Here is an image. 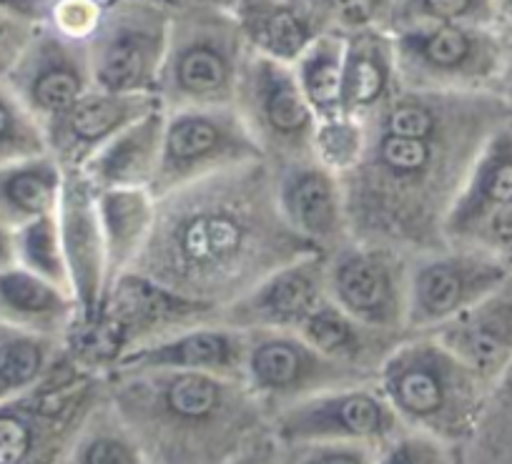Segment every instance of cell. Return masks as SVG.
<instances>
[{"label":"cell","mask_w":512,"mask_h":464,"mask_svg":"<svg viewBox=\"0 0 512 464\" xmlns=\"http://www.w3.org/2000/svg\"><path fill=\"white\" fill-rule=\"evenodd\" d=\"M312 251L284 221L272 164L259 159L159 196L154 226L131 271L184 299L224 309Z\"/></svg>","instance_id":"cell-1"},{"label":"cell","mask_w":512,"mask_h":464,"mask_svg":"<svg viewBox=\"0 0 512 464\" xmlns=\"http://www.w3.org/2000/svg\"><path fill=\"white\" fill-rule=\"evenodd\" d=\"M490 133L407 138L364 123L357 161L339 174L349 239L407 256L445 249V224Z\"/></svg>","instance_id":"cell-2"},{"label":"cell","mask_w":512,"mask_h":464,"mask_svg":"<svg viewBox=\"0 0 512 464\" xmlns=\"http://www.w3.org/2000/svg\"><path fill=\"white\" fill-rule=\"evenodd\" d=\"M106 397L151 464H226L269 417L241 379L113 372Z\"/></svg>","instance_id":"cell-3"},{"label":"cell","mask_w":512,"mask_h":464,"mask_svg":"<svg viewBox=\"0 0 512 464\" xmlns=\"http://www.w3.org/2000/svg\"><path fill=\"white\" fill-rule=\"evenodd\" d=\"M377 387L402 427L465 447L485 409L490 384L435 334H407L377 372Z\"/></svg>","instance_id":"cell-4"},{"label":"cell","mask_w":512,"mask_h":464,"mask_svg":"<svg viewBox=\"0 0 512 464\" xmlns=\"http://www.w3.org/2000/svg\"><path fill=\"white\" fill-rule=\"evenodd\" d=\"M103 394L106 379L63 354L38 387L0 402V464H63Z\"/></svg>","instance_id":"cell-5"},{"label":"cell","mask_w":512,"mask_h":464,"mask_svg":"<svg viewBox=\"0 0 512 464\" xmlns=\"http://www.w3.org/2000/svg\"><path fill=\"white\" fill-rule=\"evenodd\" d=\"M239 26L221 16L191 11L171 18L156 98L164 111L231 106L249 53Z\"/></svg>","instance_id":"cell-6"},{"label":"cell","mask_w":512,"mask_h":464,"mask_svg":"<svg viewBox=\"0 0 512 464\" xmlns=\"http://www.w3.org/2000/svg\"><path fill=\"white\" fill-rule=\"evenodd\" d=\"M234 108L272 166L317 156L319 118L289 63L249 48L236 83Z\"/></svg>","instance_id":"cell-7"},{"label":"cell","mask_w":512,"mask_h":464,"mask_svg":"<svg viewBox=\"0 0 512 464\" xmlns=\"http://www.w3.org/2000/svg\"><path fill=\"white\" fill-rule=\"evenodd\" d=\"M244 334V384L267 417L329 389L377 382L372 374L329 359L297 332L251 329Z\"/></svg>","instance_id":"cell-8"},{"label":"cell","mask_w":512,"mask_h":464,"mask_svg":"<svg viewBox=\"0 0 512 464\" xmlns=\"http://www.w3.org/2000/svg\"><path fill=\"white\" fill-rule=\"evenodd\" d=\"M259 159H264L262 151L234 103L166 111L161 166L151 194L159 199L181 186Z\"/></svg>","instance_id":"cell-9"},{"label":"cell","mask_w":512,"mask_h":464,"mask_svg":"<svg viewBox=\"0 0 512 464\" xmlns=\"http://www.w3.org/2000/svg\"><path fill=\"white\" fill-rule=\"evenodd\" d=\"M171 16L159 3H118L101 13L88 38L96 88L116 93H154L169 46Z\"/></svg>","instance_id":"cell-10"},{"label":"cell","mask_w":512,"mask_h":464,"mask_svg":"<svg viewBox=\"0 0 512 464\" xmlns=\"http://www.w3.org/2000/svg\"><path fill=\"white\" fill-rule=\"evenodd\" d=\"M410 256L384 244L349 239L327 251V296L349 317L384 329H407Z\"/></svg>","instance_id":"cell-11"},{"label":"cell","mask_w":512,"mask_h":464,"mask_svg":"<svg viewBox=\"0 0 512 464\" xmlns=\"http://www.w3.org/2000/svg\"><path fill=\"white\" fill-rule=\"evenodd\" d=\"M505 279V261L467 246L410 256L407 329L412 334L435 332L492 294Z\"/></svg>","instance_id":"cell-12"},{"label":"cell","mask_w":512,"mask_h":464,"mask_svg":"<svg viewBox=\"0 0 512 464\" xmlns=\"http://www.w3.org/2000/svg\"><path fill=\"white\" fill-rule=\"evenodd\" d=\"M269 429L282 444L359 442L382 447L405 427L377 382H367L289 404L269 417Z\"/></svg>","instance_id":"cell-13"},{"label":"cell","mask_w":512,"mask_h":464,"mask_svg":"<svg viewBox=\"0 0 512 464\" xmlns=\"http://www.w3.org/2000/svg\"><path fill=\"white\" fill-rule=\"evenodd\" d=\"M397 76L402 88L470 91L490 71V51L462 23H432L397 31Z\"/></svg>","instance_id":"cell-14"},{"label":"cell","mask_w":512,"mask_h":464,"mask_svg":"<svg viewBox=\"0 0 512 464\" xmlns=\"http://www.w3.org/2000/svg\"><path fill=\"white\" fill-rule=\"evenodd\" d=\"M6 83L46 128L51 118L96 88L88 43L58 31H38Z\"/></svg>","instance_id":"cell-15"},{"label":"cell","mask_w":512,"mask_h":464,"mask_svg":"<svg viewBox=\"0 0 512 464\" xmlns=\"http://www.w3.org/2000/svg\"><path fill=\"white\" fill-rule=\"evenodd\" d=\"M327 299V254L312 251L264 276L244 296L219 309V322L251 329H287L294 332Z\"/></svg>","instance_id":"cell-16"},{"label":"cell","mask_w":512,"mask_h":464,"mask_svg":"<svg viewBox=\"0 0 512 464\" xmlns=\"http://www.w3.org/2000/svg\"><path fill=\"white\" fill-rule=\"evenodd\" d=\"M277 204L284 221L317 251H334L349 241L342 179L334 169L312 159L272 166Z\"/></svg>","instance_id":"cell-17"},{"label":"cell","mask_w":512,"mask_h":464,"mask_svg":"<svg viewBox=\"0 0 512 464\" xmlns=\"http://www.w3.org/2000/svg\"><path fill=\"white\" fill-rule=\"evenodd\" d=\"M56 214L71 294L81 309V319L88 322L101 312L106 299V249L96 189L78 169H63V191Z\"/></svg>","instance_id":"cell-18"},{"label":"cell","mask_w":512,"mask_h":464,"mask_svg":"<svg viewBox=\"0 0 512 464\" xmlns=\"http://www.w3.org/2000/svg\"><path fill=\"white\" fill-rule=\"evenodd\" d=\"M154 108H161L154 93L93 88L46 123L48 151L63 169H81L98 148Z\"/></svg>","instance_id":"cell-19"},{"label":"cell","mask_w":512,"mask_h":464,"mask_svg":"<svg viewBox=\"0 0 512 464\" xmlns=\"http://www.w3.org/2000/svg\"><path fill=\"white\" fill-rule=\"evenodd\" d=\"M244 352L246 334L214 319L136 349L116 372H196L244 382Z\"/></svg>","instance_id":"cell-20"},{"label":"cell","mask_w":512,"mask_h":464,"mask_svg":"<svg viewBox=\"0 0 512 464\" xmlns=\"http://www.w3.org/2000/svg\"><path fill=\"white\" fill-rule=\"evenodd\" d=\"M430 334L492 387L512 362V284L505 279L472 309Z\"/></svg>","instance_id":"cell-21"},{"label":"cell","mask_w":512,"mask_h":464,"mask_svg":"<svg viewBox=\"0 0 512 464\" xmlns=\"http://www.w3.org/2000/svg\"><path fill=\"white\" fill-rule=\"evenodd\" d=\"M166 111L154 108L98 148L81 166V174L96 191L151 189L161 166Z\"/></svg>","instance_id":"cell-22"},{"label":"cell","mask_w":512,"mask_h":464,"mask_svg":"<svg viewBox=\"0 0 512 464\" xmlns=\"http://www.w3.org/2000/svg\"><path fill=\"white\" fill-rule=\"evenodd\" d=\"M294 332L307 339L312 347L327 354L334 362L344 367L359 369L377 379L379 367L384 359L397 349V344L412 332H384V329L369 327L359 319L342 312L332 299H324L312 309L307 319Z\"/></svg>","instance_id":"cell-23"},{"label":"cell","mask_w":512,"mask_h":464,"mask_svg":"<svg viewBox=\"0 0 512 464\" xmlns=\"http://www.w3.org/2000/svg\"><path fill=\"white\" fill-rule=\"evenodd\" d=\"M397 88L400 76L395 38L382 36V31L347 33L342 66V116L364 123Z\"/></svg>","instance_id":"cell-24"},{"label":"cell","mask_w":512,"mask_h":464,"mask_svg":"<svg viewBox=\"0 0 512 464\" xmlns=\"http://www.w3.org/2000/svg\"><path fill=\"white\" fill-rule=\"evenodd\" d=\"M78 319L81 309L68 289L18 264L0 271V322L66 339Z\"/></svg>","instance_id":"cell-25"},{"label":"cell","mask_w":512,"mask_h":464,"mask_svg":"<svg viewBox=\"0 0 512 464\" xmlns=\"http://www.w3.org/2000/svg\"><path fill=\"white\" fill-rule=\"evenodd\" d=\"M106 249V291L131 271L151 234L156 216V196L151 189L96 191Z\"/></svg>","instance_id":"cell-26"},{"label":"cell","mask_w":512,"mask_h":464,"mask_svg":"<svg viewBox=\"0 0 512 464\" xmlns=\"http://www.w3.org/2000/svg\"><path fill=\"white\" fill-rule=\"evenodd\" d=\"M61 191L63 166L51 153L0 166V221L16 231L56 214Z\"/></svg>","instance_id":"cell-27"},{"label":"cell","mask_w":512,"mask_h":464,"mask_svg":"<svg viewBox=\"0 0 512 464\" xmlns=\"http://www.w3.org/2000/svg\"><path fill=\"white\" fill-rule=\"evenodd\" d=\"M63 354V339L0 322V402L38 387Z\"/></svg>","instance_id":"cell-28"},{"label":"cell","mask_w":512,"mask_h":464,"mask_svg":"<svg viewBox=\"0 0 512 464\" xmlns=\"http://www.w3.org/2000/svg\"><path fill=\"white\" fill-rule=\"evenodd\" d=\"M342 66L344 36L324 31L309 43L307 51L294 61V73L319 123L342 118Z\"/></svg>","instance_id":"cell-29"},{"label":"cell","mask_w":512,"mask_h":464,"mask_svg":"<svg viewBox=\"0 0 512 464\" xmlns=\"http://www.w3.org/2000/svg\"><path fill=\"white\" fill-rule=\"evenodd\" d=\"M314 13L294 3H279L256 11L244 26V36L249 48L262 56L274 58L294 66L299 56L309 48V43L319 36Z\"/></svg>","instance_id":"cell-30"},{"label":"cell","mask_w":512,"mask_h":464,"mask_svg":"<svg viewBox=\"0 0 512 464\" xmlns=\"http://www.w3.org/2000/svg\"><path fill=\"white\" fill-rule=\"evenodd\" d=\"M63 464H151L144 449L128 432L123 419L103 394L101 404L91 412L68 449Z\"/></svg>","instance_id":"cell-31"},{"label":"cell","mask_w":512,"mask_h":464,"mask_svg":"<svg viewBox=\"0 0 512 464\" xmlns=\"http://www.w3.org/2000/svg\"><path fill=\"white\" fill-rule=\"evenodd\" d=\"M13 234H16L18 266L71 291L66 256H63L61 244V229H58V214L41 216V219L16 229Z\"/></svg>","instance_id":"cell-32"},{"label":"cell","mask_w":512,"mask_h":464,"mask_svg":"<svg viewBox=\"0 0 512 464\" xmlns=\"http://www.w3.org/2000/svg\"><path fill=\"white\" fill-rule=\"evenodd\" d=\"M43 153H51L43 123L23 106L8 83H0V166Z\"/></svg>","instance_id":"cell-33"},{"label":"cell","mask_w":512,"mask_h":464,"mask_svg":"<svg viewBox=\"0 0 512 464\" xmlns=\"http://www.w3.org/2000/svg\"><path fill=\"white\" fill-rule=\"evenodd\" d=\"M374 464H465V459L460 447L405 427L379 447Z\"/></svg>","instance_id":"cell-34"},{"label":"cell","mask_w":512,"mask_h":464,"mask_svg":"<svg viewBox=\"0 0 512 464\" xmlns=\"http://www.w3.org/2000/svg\"><path fill=\"white\" fill-rule=\"evenodd\" d=\"M379 447L359 442L284 444V464H374Z\"/></svg>","instance_id":"cell-35"},{"label":"cell","mask_w":512,"mask_h":464,"mask_svg":"<svg viewBox=\"0 0 512 464\" xmlns=\"http://www.w3.org/2000/svg\"><path fill=\"white\" fill-rule=\"evenodd\" d=\"M387 11V0H327L324 16L334 28L347 33L374 31V23Z\"/></svg>","instance_id":"cell-36"},{"label":"cell","mask_w":512,"mask_h":464,"mask_svg":"<svg viewBox=\"0 0 512 464\" xmlns=\"http://www.w3.org/2000/svg\"><path fill=\"white\" fill-rule=\"evenodd\" d=\"M36 33V23L0 11V83L8 81Z\"/></svg>","instance_id":"cell-37"},{"label":"cell","mask_w":512,"mask_h":464,"mask_svg":"<svg viewBox=\"0 0 512 464\" xmlns=\"http://www.w3.org/2000/svg\"><path fill=\"white\" fill-rule=\"evenodd\" d=\"M226 464H284V444L267 427L249 439Z\"/></svg>","instance_id":"cell-38"},{"label":"cell","mask_w":512,"mask_h":464,"mask_svg":"<svg viewBox=\"0 0 512 464\" xmlns=\"http://www.w3.org/2000/svg\"><path fill=\"white\" fill-rule=\"evenodd\" d=\"M0 11L38 26L51 13V3L48 0H0Z\"/></svg>","instance_id":"cell-39"},{"label":"cell","mask_w":512,"mask_h":464,"mask_svg":"<svg viewBox=\"0 0 512 464\" xmlns=\"http://www.w3.org/2000/svg\"><path fill=\"white\" fill-rule=\"evenodd\" d=\"M16 264V234L0 221V271Z\"/></svg>","instance_id":"cell-40"},{"label":"cell","mask_w":512,"mask_h":464,"mask_svg":"<svg viewBox=\"0 0 512 464\" xmlns=\"http://www.w3.org/2000/svg\"><path fill=\"white\" fill-rule=\"evenodd\" d=\"M309 3V11L317 13V16H324V8H327V0H304Z\"/></svg>","instance_id":"cell-41"},{"label":"cell","mask_w":512,"mask_h":464,"mask_svg":"<svg viewBox=\"0 0 512 464\" xmlns=\"http://www.w3.org/2000/svg\"><path fill=\"white\" fill-rule=\"evenodd\" d=\"M510 3H512V0H510Z\"/></svg>","instance_id":"cell-42"}]
</instances>
